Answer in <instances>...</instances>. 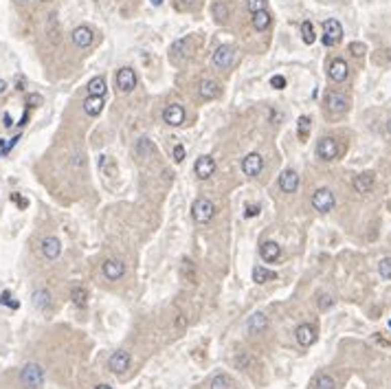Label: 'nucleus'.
<instances>
[{
	"label": "nucleus",
	"instance_id": "obj_1",
	"mask_svg": "<svg viewBox=\"0 0 391 389\" xmlns=\"http://www.w3.org/2000/svg\"><path fill=\"white\" fill-rule=\"evenodd\" d=\"M20 382L24 389H40L44 385V369L40 363H26L20 369Z\"/></svg>",
	"mask_w": 391,
	"mask_h": 389
},
{
	"label": "nucleus",
	"instance_id": "obj_2",
	"mask_svg": "<svg viewBox=\"0 0 391 389\" xmlns=\"http://www.w3.org/2000/svg\"><path fill=\"white\" fill-rule=\"evenodd\" d=\"M349 108V99L343 95V92H336V90H330L326 95V110L330 112L332 117H341L345 115Z\"/></svg>",
	"mask_w": 391,
	"mask_h": 389
},
{
	"label": "nucleus",
	"instance_id": "obj_3",
	"mask_svg": "<svg viewBox=\"0 0 391 389\" xmlns=\"http://www.w3.org/2000/svg\"><path fill=\"white\" fill-rule=\"evenodd\" d=\"M214 214H216V207L211 200H207V198H198L194 202V207H191V216H194V220L198 224H207L211 218H214Z\"/></svg>",
	"mask_w": 391,
	"mask_h": 389
},
{
	"label": "nucleus",
	"instance_id": "obj_4",
	"mask_svg": "<svg viewBox=\"0 0 391 389\" xmlns=\"http://www.w3.org/2000/svg\"><path fill=\"white\" fill-rule=\"evenodd\" d=\"M334 204H336L334 194L328 187H321L312 194V207L319 211V214H328V211H332Z\"/></svg>",
	"mask_w": 391,
	"mask_h": 389
},
{
	"label": "nucleus",
	"instance_id": "obj_5",
	"mask_svg": "<svg viewBox=\"0 0 391 389\" xmlns=\"http://www.w3.org/2000/svg\"><path fill=\"white\" fill-rule=\"evenodd\" d=\"M343 40V26L339 20L330 18L323 22V44L326 46H336Z\"/></svg>",
	"mask_w": 391,
	"mask_h": 389
},
{
	"label": "nucleus",
	"instance_id": "obj_6",
	"mask_svg": "<svg viewBox=\"0 0 391 389\" xmlns=\"http://www.w3.org/2000/svg\"><path fill=\"white\" fill-rule=\"evenodd\" d=\"M341 154V148H339V141L332 136H326L321 138L319 145H316V156L321 158V161H334L336 156Z\"/></svg>",
	"mask_w": 391,
	"mask_h": 389
},
{
	"label": "nucleus",
	"instance_id": "obj_7",
	"mask_svg": "<svg viewBox=\"0 0 391 389\" xmlns=\"http://www.w3.org/2000/svg\"><path fill=\"white\" fill-rule=\"evenodd\" d=\"M235 53L237 51L229 44L218 46L216 53H214V66H218V68H229V66L235 62Z\"/></svg>",
	"mask_w": 391,
	"mask_h": 389
},
{
	"label": "nucleus",
	"instance_id": "obj_8",
	"mask_svg": "<svg viewBox=\"0 0 391 389\" xmlns=\"http://www.w3.org/2000/svg\"><path fill=\"white\" fill-rule=\"evenodd\" d=\"M328 75H330V79H332V82H336V84L345 82L347 75H349L347 62H345V59H341V57L332 59V62H330V68H328Z\"/></svg>",
	"mask_w": 391,
	"mask_h": 389
},
{
	"label": "nucleus",
	"instance_id": "obj_9",
	"mask_svg": "<svg viewBox=\"0 0 391 389\" xmlns=\"http://www.w3.org/2000/svg\"><path fill=\"white\" fill-rule=\"evenodd\" d=\"M262 167H264V158L257 152H251V154L242 158V171L246 176H257L262 171Z\"/></svg>",
	"mask_w": 391,
	"mask_h": 389
},
{
	"label": "nucleus",
	"instance_id": "obj_10",
	"mask_svg": "<svg viewBox=\"0 0 391 389\" xmlns=\"http://www.w3.org/2000/svg\"><path fill=\"white\" fill-rule=\"evenodd\" d=\"M194 171H196V176L200 178V181H207V178H211L214 176V171H216V161L211 156H200L196 161V165H194Z\"/></svg>",
	"mask_w": 391,
	"mask_h": 389
},
{
	"label": "nucleus",
	"instance_id": "obj_11",
	"mask_svg": "<svg viewBox=\"0 0 391 389\" xmlns=\"http://www.w3.org/2000/svg\"><path fill=\"white\" fill-rule=\"evenodd\" d=\"M134 86H136V73L132 70V68H121L117 73V88L119 90H123V92H130V90H134Z\"/></svg>",
	"mask_w": 391,
	"mask_h": 389
},
{
	"label": "nucleus",
	"instance_id": "obj_12",
	"mask_svg": "<svg viewBox=\"0 0 391 389\" xmlns=\"http://www.w3.org/2000/svg\"><path fill=\"white\" fill-rule=\"evenodd\" d=\"M279 187L286 194H295L297 187H299V174L295 169H283L279 174Z\"/></svg>",
	"mask_w": 391,
	"mask_h": 389
},
{
	"label": "nucleus",
	"instance_id": "obj_13",
	"mask_svg": "<svg viewBox=\"0 0 391 389\" xmlns=\"http://www.w3.org/2000/svg\"><path fill=\"white\" fill-rule=\"evenodd\" d=\"M108 367H110L115 374H123L125 369L130 367V352H125V349H119V352H115V354L110 356V361H108Z\"/></svg>",
	"mask_w": 391,
	"mask_h": 389
},
{
	"label": "nucleus",
	"instance_id": "obj_14",
	"mask_svg": "<svg viewBox=\"0 0 391 389\" xmlns=\"http://www.w3.org/2000/svg\"><path fill=\"white\" fill-rule=\"evenodd\" d=\"M70 38H73V44H75L77 49H88V46L92 44V40H95L90 26H77Z\"/></svg>",
	"mask_w": 391,
	"mask_h": 389
},
{
	"label": "nucleus",
	"instance_id": "obj_15",
	"mask_svg": "<svg viewBox=\"0 0 391 389\" xmlns=\"http://www.w3.org/2000/svg\"><path fill=\"white\" fill-rule=\"evenodd\" d=\"M295 336H297V343H299L301 347H310L316 341V330L310 326V323H301V326L297 328Z\"/></svg>",
	"mask_w": 391,
	"mask_h": 389
},
{
	"label": "nucleus",
	"instance_id": "obj_16",
	"mask_svg": "<svg viewBox=\"0 0 391 389\" xmlns=\"http://www.w3.org/2000/svg\"><path fill=\"white\" fill-rule=\"evenodd\" d=\"M101 270H103V275L108 277V279L117 281V279H121L123 273H125V264L121 260H105Z\"/></svg>",
	"mask_w": 391,
	"mask_h": 389
},
{
	"label": "nucleus",
	"instance_id": "obj_17",
	"mask_svg": "<svg viewBox=\"0 0 391 389\" xmlns=\"http://www.w3.org/2000/svg\"><path fill=\"white\" fill-rule=\"evenodd\" d=\"M59 253H62V242L57 240V237H44L42 240V255L46 257V260H57Z\"/></svg>",
	"mask_w": 391,
	"mask_h": 389
},
{
	"label": "nucleus",
	"instance_id": "obj_18",
	"mask_svg": "<svg viewBox=\"0 0 391 389\" xmlns=\"http://www.w3.org/2000/svg\"><path fill=\"white\" fill-rule=\"evenodd\" d=\"M169 53H171V59H174V62H183V59H187L189 53H191V40L189 38L178 40V42L171 44Z\"/></svg>",
	"mask_w": 391,
	"mask_h": 389
},
{
	"label": "nucleus",
	"instance_id": "obj_19",
	"mask_svg": "<svg viewBox=\"0 0 391 389\" xmlns=\"http://www.w3.org/2000/svg\"><path fill=\"white\" fill-rule=\"evenodd\" d=\"M163 119H165V123H169V125H181L185 121V108L181 103H171L165 108Z\"/></svg>",
	"mask_w": 391,
	"mask_h": 389
},
{
	"label": "nucleus",
	"instance_id": "obj_20",
	"mask_svg": "<svg viewBox=\"0 0 391 389\" xmlns=\"http://www.w3.org/2000/svg\"><path fill=\"white\" fill-rule=\"evenodd\" d=\"M354 189L359 191V194H369L374 187V174L372 171H363V174L359 176H354Z\"/></svg>",
	"mask_w": 391,
	"mask_h": 389
},
{
	"label": "nucleus",
	"instance_id": "obj_21",
	"mask_svg": "<svg viewBox=\"0 0 391 389\" xmlns=\"http://www.w3.org/2000/svg\"><path fill=\"white\" fill-rule=\"evenodd\" d=\"M198 92H200V97H202V99H218L222 90H220V84L214 82V79H202Z\"/></svg>",
	"mask_w": 391,
	"mask_h": 389
},
{
	"label": "nucleus",
	"instance_id": "obj_22",
	"mask_svg": "<svg viewBox=\"0 0 391 389\" xmlns=\"http://www.w3.org/2000/svg\"><path fill=\"white\" fill-rule=\"evenodd\" d=\"M260 255H262V260H266V262H275V260H279V255H281V246L277 242L268 240L260 246Z\"/></svg>",
	"mask_w": 391,
	"mask_h": 389
},
{
	"label": "nucleus",
	"instance_id": "obj_23",
	"mask_svg": "<svg viewBox=\"0 0 391 389\" xmlns=\"http://www.w3.org/2000/svg\"><path fill=\"white\" fill-rule=\"evenodd\" d=\"M101 110H103V97H90L84 101V112L88 117H97V115H101Z\"/></svg>",
	"mask_w": 391,
	"mask_h": 389
},
{
	"label": "nucleus",
	"instance_id": "obj_24",
	"mask_svg": "<svg viewBox=\"0 0 391 389\" xmlns=\"http://www.w3.org/2000/svg\"><path fill=\"white\" fill-rule=\"evenodd\" d=\"M266 326H268V319H266V314L264 312H255L248 319V332L251 334H260L262 330H266Z\"/></svg>",
	"mask_w": 391,
	"mask_h": 389
},
{
	"label": "nucleus",
	"instance_id": "obj_25",
	"mask_svg": "<svg viewBox=\"0 0 391 389\" xmlns=\"http://www.w3.org/2000/svg\"><path fill=\"white\" fill-rule=\"evenodd\" d=\"M156 152V148H154V143L150 141V138H138L136 141V148H134V154L138 156V158H150L152 154Z\"/></svg>",
	"mask_w": 391,
	"mask_h": 389
},
{
	"label": "nucleus",
	"instance_id": "obj_26",
	"mask_svg": "<svg viewBox=\"0 0 391 389\" xmlns=\"http://www.w3.org/2000/svg\"><path fill=\"white\" fill-rule=\"evenodd\" d=\"M277 279V273L270 268H264V266H255L253 268V281L255 284H266V281H273Z\"/></svg>",
	"mask_w": 391,
	"mask_h": 389
},
{
	"label": "nucleus",
	"instance_id": "obj_27",
	"mask_svg": "<svg viewBox=\"0 0 391 389\" xmlns=\"http://www.w3.org/2000/svg\"><path fill=\"white\" fill-rule=\"evenodd\" d=\"M105 79L99 75V77H92L90 82H88V95L90 97H103V92H105Z\"/></svg>",
	"mask_w": 391,
	"mask_h": 389
},
{
	"label": "nucleus",
	"instance_id": "obj_28",
	"mask_svg": "<svg viewBox=\"0 0 391 389\" xmlns=\"http://www.w3.org/2000/svg\"><path fill=\"white\" fill-rule=\"evenodd\" d=\"M235 367H237V369H242V372H248V369L257 367V361H255L248 352H240V354L235 356Z\"/></svg>",
	"mask_w": 391,
	"mask_h": 389
},
{
	"label": "nucleus",
	"instance_id": "obj_29",
	"mask_svg": "<svg viewBox=\"0 0 391 389\" xmlns=\"http://www.w3.org/2000/svg\"><path fill=\"white\" fill-rule=\"evenodd\" d=\"M70 299L77 308H86L88 306V290H86L84 286H75L70 290Z\"/></svg>",
	"mask_w": 391,
	"mask_h": 389
},
{
	"label": "nucleus",
	"instance_id": "obj_30",
	"mask_svg": "<svg viewBox=\"0 0 391 389\" xmlns=\"http://www.w3.org/2000/svg\"><path fill=\"white\" fill-rule=\"evenodd\" d=\"M181 277L185 281H189V284L196 281V264L191 262L189 257H185L183 264H181Z\"/></svg>",
	"mask_w": 391,
	"mask_h": 389
},
{
	"label": "nucleus",
	"instance_id": "obj_31",
	"mask_svg": "<svg viewBox=\"0 0 391 389\" xmlns=\"http://www.w3.org/2000/svg\"><path fill=\"white\" fill-rule=\"evenodd\" d=\"M33 306L35 308H40V310H46L51 306V293L49 290H35V293H33Z\"/></svg>",
	"mask_w": 391,
	"mask_h": 389
},
{
	"label": "nucleus",
	"instance_id": "obj_32",
	"mask_svg": "<svg viewBox=\"0 0 391 389\" xmlns=\"http://www.w3.org/2000/svg\"><path fill=\"white\" fill-rule=\"evenodd\" d=\"M209 389H233V380L227 374H216L209 382Z\"/></svg>",
	"mask_w": 391,
	"mask_h": 389
},
{
	"label": "nucleus",
	"instance_id": "obj_33",
	"mask_svg": "<svg viewBox=\"0 0 391 389\" xmlns=\"http://www.w3.org/2000/svg\"><path fill=\"white\" fill-rule=\"evenodd\" d=\"M211 13H214L216 22L224 24V22H227V18H229V7L224 5L222 0H218V3H214V7H211Z\"/></svg>",
	"mask_w": 391,
	"mask_h": 389
},
{
	"label": "nucleus",
	"instance_id": "obj_34",
	"mask_svg": "<svg viewBox=\"0 0 391 389\" xmlns=\"http://www.w3.org/2000/svg\"><path fill=\"white\" fill-rule=\"evenodd\" d=\"M312 389H336V382L330 374H319L312 380Z\"/></svg>",
	"mask_w": 391,
	"mask_h": 389
},
{
	"label": "nucleus",
	"instance_id": "obj_35",
	"mask_svg": "<svg viewBox=\"0 0 391 389\" xmlns=\"http://www.w3.org/2000/svg\"><path fill=\"white\" fill-rule=\"evenodd\" d=\"M270 24V13L268 11H257L253 13V26L257 31H266Z\"/></svg>",
	"mask_w": 391,
	"mask_h": 389
},
{
	"label": "nucleus",
	"instance_id": "obj_36",
	"mask_svg": "<svg viewBox=\"0 0 391 389\" xmlns=\"http://www.w3.org/2000/svg\"><path fill=\"white\" fill-rule=\"evenodd\" d=\"M297 134H299V141H306L310 136V117H299V121H297Z\"/></svg>",
	"mask_w": 391,
	"mask_h": 389
},
{
	"label": "nucleus",
	"instance_id": "obj_37",
	"mask_svg": "<svg viewBox=\"0 0 391 389\" xmlns=\"http://www.w3.org/2000/svg\"><path fill=\"white\" fill-rule=\"evenodd\" d=\"M301 36H303V42L306 44H314L316 36H314V26H312L310 20H303L301 22Z\"/></svg>",
	"mask_w": 391,
	"mask_h": 389
},
{
	"label": "nucleus",
	"instance_id": "obj_38",
	"mask_svg": "<svg viewBox=\"0 0 391 389\" xmlns=\"http://www.w3.org/2000/svg\"><path fill=\"white\" fill-rule=\"evenodd\" d=\"M246 7L251 13H257V11H266L268 7V0H246Z\"/></svg>",
	"mask_w": 391,
	"mask_h": 389
},
{
	"label": "nucleus",
	"instance_id": "obj_39",
	"mask_svg": "<svg viewBox=\"0 0 391 389\" xmlns=\"http://www.w3.org/2000/svg\"><path fill=\"white\" fill-rule=\"evenodd\" d=\"M378 273H380V277H385V279H391V257H385V260H380V264H378Z\"/></svg>",
	"mask_w": 391,
	"mask_h": 389
},
{
	"label": "nucleus",
	"instance_id": "obj_40",
	"mask_svg": "<svg viewBox=\"0 0 391 389\" xmlns=\"http://www.w3.org/2000/svg\"><path fill=\"white\" fill-rule=\"evenodd\" d=\"M332 303H334V297H332V295H328V293L319 295V299H316V306H319V310H328V308H332Z\"/></svg>",
	"mask_w": 391,
	"mask_h": 389
},
{
	"label": "nucleus",
	"instance_id": "obj_41",
	"mask_svg": "<svg viewBox=\"0 0 391 389\" xmlns=\"http://www.w3.org/2000/svg\"><path fill=\"white\" fill-rule=\"evenodd\" d=\"M42 103H44V97L38 95V92H29V95H26V105H29V108H38V105H42Z\"/></svg>",
	"mask_w": 391,
	"mask_h": 389
},
{
	"label": "nucleus",
	"instance_id": "obj_42",
	"mask_svg": "<svg viewBox=\"0 0 391 389\" xmlns=\"http://www.w3.org/2000/svg\"><path fill=\"white\" fill-rule=\"evenodd\" d=\"M349 53H352V55H356V57H363L367 53V46L363 44V42H352L349 44Z\"/></svg>",
	"mask_w": 391,
	"mask_h": 389
},
{
	"label": "nucleus",
	"instance_id": "obj_43",
	"mask_svg": "<svg viewBox=\"0 0 391 389\" xmlns=\"http://www.w3.org/2000/svg\"><path fill=\"white\" fill-rule=\"evenodd\" d=\"M270 86L277 88V90L286 88V77H283V75H273V77H270Z\"/></svg>",
	"mask_w": 391,
	"mask_h": 389
},
{
	"label": "nucleus",
	"instance_id": "obj_44",
	"mask_svg": "<svg viewBox=\"0 0 391 389\" xmlns=\"http://www.w3.org/2000/svg\"><path fill=\"white\" fill-rule=\"evenodd\" d=\"M0 303H3V306H9V308H18L20 306L18 301H11V293H9V290H5V293L0 295Z\"/></svg>",
	"mask_w": 391,
	"mask_h": 389
},
{
	"label": "nucleus",
	"instance_id": "obj_45",
	"mask_svg": "<svg viewBox=\"0 0 391 389\" xmlns=\"http://www.w3.org/2000/svg\"><path fill=\"white\" fill-rule=\"evenodd\" d=\"M260 216V204H248L246 211H244V218H255Z\"/></svg>",
	"mask_w": 391,
	"mask_h": 389
},
{
	"label": "nucleus",
	"instance_id": "obj_46",
	"mask_svg": "<svg viewBox=\"0 0 391 389\" xmlns=\"http://www.w3.org/2000/svg\"><path fill=\"white\" fill-rule=\"evenodd\" d=\"M185 154H187V152H185L183 145H176V148H174V161H176V163H183Z\"/></svg>",
	"mask_w": 391,
	"mask_h": 389
},
{
	"label": "nucleus",
	"instance_id": "obj_47",
	"mask_svg": "<svg viewBox=\"0 0 391 389\" xmlns=\"http://www.w3.org/2000/svg\"><path fill=\"white\" fill-rule=\"evenodd\" d=\"M70 165H73V167H82V165H84V154H75V156H73Z\"/></svg>",
	"mask_w": 391,
	"mask_h": 389
},
{
	"label": "nucleus",
	"instance_id": "obj_48",
	"mask_svg": "<svg viewBox=\"0 0 391 389\" xmlns=\"http://www.w3.org/2000/svg\"><path fill=\"white\" fill-rule=\"evenodd\" d=\"M11 198H13V200H16V202H18V204H20V207H26V204H29V202H26V200H24V198H20V196H18V194H13V196H11Z\"/></svg>",
	"mask_w": 391,
	"mask_h": 389
},
{
	"label": "nucleus",
	"instance_id": "obj_49",
	"mask_svg": "<svg viewBox=\"0 0 391 389\" xmlns=\"http://www.w3.org/2000/svg\"><path fill=\"white\" fill-rule=\"evenodd\" d=\"M26 121H29V112H24V115H22V119H20V123H18V125H24Z\"/></svg>",
	"mask_w": 391,
	"mask_h": 389
},
{
	"label": "nucleus",
	"instance_id": "obj_50",
	"mask_svg": "<svg viewBox=\"0 0 391 389\" xmlns=\"http://www.w3.org/2000/svg\"><path fill=\"white\" fill-rule=\"evenodd\" d=\"M5 125H7V128H11V125H13V121H11L9 115H5Z\"/></svg>",
	"mask_w": 391,
	"mask_h": 389
},
{
	"label": "nucleus",
	"instance_id": "obj_51",
	"mask_svg": "<svg viewBox=\"0 0 391 389\" xmlns=\"http://www.w3.org/2000/svg\"><path fill=\"white\" fill-rule=\"evenodd\" d=\"M5 90H7V82H5V79H0V95H3Z\"/></svg>",
	"mask_w": 391,
	"mask_h": 389
},
{
	"label": "nucleus",
	"instance_id": "obj_52",
	"mask_svg": "<svg viewBox=\"0 0 391 389\" xmlns=\"http://www.w3.org/2000/svg\"><path fill=\"white\" fill-rule=\"evenodd\" d=\"M16 86H18V90H22V88H24V79H18Z\"/></svg>",
	"mask_w": 391,
	"mask_h": 389
},
{
	"label": "nucleus",
	"instance_id": "obj_53",
	"mask_svg": "<svg viewBox=\"0 0 391 389\" xmlns=\"http://www.w3.org/2000/svg\"><path fill=\"white\" fill-rule=\"evenodd\" d=\"M181 3H183L185 7H189V5H194V3H198V0H181Z\"/></svg>",
	"mask_w": 391,
	"mask_h": 389
},
{
	"label": "nucleus",
	"instance_id": "obj_54",
	"mask_svg": "<svg viewBox=\"0 0 391 389\" xmlns=\"http://www.w3.org/2000/svg\"><path fill=\"white\" fill-rule=\"evenodd\" d=\"M152 5H154V7H161V5H163V0H152Z\"/></svg>",
	"mask_w": 391,
	"mask_h": 389
},
{
	"label": "nucleus",
	"instance_id": "obj_55",
	"mask_svg": "<svg viewBox=\"0 0 391 389\" xmlns=\"http://www.w3.org/2000/svg\"><path fill=\"white\" fill-rule=\"evenodd\" d=\"M387 132L391 134V117H389V121H387Z\"/></svg>",
	"mask_w": 391,
	"mask_h": 389
},
{
	"label": "nucleus",
	"instance_id": "obj_56",
	"mask_svg": "<svg viewBox=\"0 0 391 389\" xmlns=\"http://www.w3.org/2000/svg\"><path fill=\"white\" fill-rule=\"evenodd\" d=\"M95 389H112L110 385H99V387H95Z\"/></svg>",
	"mask_w": 391,
	"mask_h": 389
},
{
	"label": "nucleus",
	"instance_id": "obj_57",
	"mask_svg": "<svg viewBox=\"0 0 391 389\" xmlns=\"http://www.w3.org/2000/svg\"><path fill=\"white\" fill-rule=\"evenodd\" d=\"M20 3H29V0H20Z\"/></svg>",
	"mask_w": 391,
	"mask_h": 389
},
{
	"label": "nucleus",
	"instance_id": "obj_58",
	"mask_svg": "<svg viewBox=\"0 0 391 389\" xmlns=\"http://www.w3.org/2000/svg\"><path fill=\"white\" fill-rule=\"evenodd\" d=\"M40 3H46V0H40Z\"/></svg>",
	"mask_w": 391,
	"mask_h": 389
},
{
	"label": "nucleus",
	"instance_id": "obj_59",
	"mask_svg": "<svg viewBox=\"0 0 391 389\" xmlns=\"http://www.w3.org/2000/svg\"><path fill=\"white\" fill-rule=\"evenodd\" d=\"M389 328H391V321H389Z\"/></svg>",
	"mask_w": 391,
	"mask_h": 389
}]
</instances>
